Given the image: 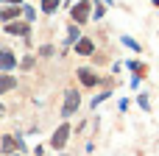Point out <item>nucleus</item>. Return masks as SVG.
Returning <instances> with one entry per match:
<instances>
[{"label":"nucleus","instance_id":"nucleus-7","mask_svg":"<svg viewBox=\"0 0 159 156\" xmlns=\"http://www.w3.org/2000/svg\"><path fill=\"white\" fill-rule=\"evenodd\" d=\"M6 31H8V33H28V25H25V22H8Z\"/></svg>","mask_w":159,"mask_h":156},{"label":"nucleus","instance_id":"nucleus-1","mask_svg":"<svg viewBox=\"0 0 159 156\" xmlns=\"http://www.w3.org/2000/svg\"><path fill=\"white\" fill-rule=\"evenodd\" d=\"M67 137H70V126H59L56 134L50 137V148H53V151H61V148L67 145Z\"/></svg>","mask_w":159,"mask_h":156},{"label":"nucleus","instance_id":"nucleus-2","mask_svg":"<svg viewBox=\"0 0 159 156\" xmlns=\"http://www.w3.org/2000/svg\"><path fill=\"white\" fill-rule=\"evenodd\" d=\"M87 17H89V3H87V0L75 3V8H73V20H75V22H84Z\"/></svg>","mask_w":159,"mask_h":156},{"label":"nucleus","instance_id":"nucleus-12","mask_svg":"<svg viewBox=\"0 0 159 156\" xmlns=\"http://www.w3.org/2000/svg\"><path fill=\"white\" fill-rule=\"evenodd\" d=\"M3 3H8V6H17V3H20V0H3Z\"/></svg>","mask_w":159,"mask_h":156},{"label":"nucleus","instance_id":"nucleus-10","mask_svg":"<svg viewBox=\"0 0 159 156\" xmlns=\"http://www.w3.org/2000/svg\"><path fill=\"white\" fill-rule=\"evenodd\" d=\"M56 6H59V0H42V11H56Z\"/></svg>","mask_w":159,"mask_h":156},{"label":"nucleus","instance_id":"nucleus-4","mask_svg":"<svg viewBox=\"0 0 159 156\" xmlns=\"http://www.w3.org/2000/svg\"><path fill=\"white\" fill-rule=\"evenodd\" d=\"M64 100H67V103H64V117H67V114H73V112L78 109V92H73V89H70Z\"/></svg>","mask_w":159,"mask_h":156},{"label":"nucleus","instance_id":"nucleus-3","mask_svg":"<svg viewBox=\"0 0 159 156\" xmlns=\"http://www.w3.org/2000/svg\"><path fill=\"white\" fill-rule=\"evenodd\" d=\"M78 81H81L84 87H95V84H98V75H95L89 67H81V70H78Z\"/></svg>","mask_w":159,"mask_h":156},{"label":"nucleus","instance_id":"nucleus-6","mask_svg":"<svg viewBox=\"0 0 159 156\" xmlns=\"http://www.w3.org/2000/svg\"><path fill=\"white\" fill-rule=\"evenodd\" d=\"M75 50H78L81 56H89V53L95 50V45H92V39H81V42L75 45Z\"/></svg>","mask_w":159,"mask_h":156},{"label":"nucleus","instance_id":"nucleus-8","mask_svg":"<svg viewBox=\"0 0 159 156\" xmlns=\"http://www.w3.org/2000/svg\"><path fill=\"white\" fill-rule=\"evenodd\" d=\"M17 14H20V8H17V6H8V8H3V11H0V20L6 22V20H14Z\"/></svg>","mask_w":159,"mask_h":156},{"label":"nucleus","instance_id":"nucleus-9","mask_svg":"<svg viewBox=\"0 0 159 156\" xmlns=\"http://www.w3.org/2000/svg\"><path fill=\"white\" fill-rule=\"evenodd\" d=\"M14 84H17V81H14L11 75H0V92H8V89H14Z\"/></svg>","mask_w":159,"mask_h":156},{"label":"nucleus","instance_id":"nucleus-14","mask_svg":"<svg viewBox=\"0 0 159 156\" xmlns=\"http://www.w3.org/2000/svg\"><path fill=\"white\" fill-rule=\"evenodd\" d=\"M0 114H3V106H0Z\"/></svg>","mask_w":159,"mask_h":156},{"label":"nucleus","instance_id":"nucleus-11","mask_svg":"<svg viewBox=\"0 0 159 156\" xmlns=\"http://www.w3.org/2000/svg\"><path fill=\"white\" fill-rule=\"evenodd\" d=\"M73 39H78V28H75V25H70V42H73Z\"/></svg>","mask_w":159,"mask_h":156},{"label":"nucleus","instance_id":"nucleus-13","mask_svg":"<svg viewBox=\"0 0 159 156\" xmlns=\"http://www.w3.org/2000/svg\"><path fill=\"white\" fill-rule=\"evenodd\" d=\"M0 151H3V142H0Z\"/></svg>","mask_w":159,"mask_h":156},{"label":"nucleus","instance_id":"nucleus-5","mask_svg":"<svg viewBox=\"0 0 159 156\" xmlns=\"http://www.w3.org/2000/svg\"><path fill=\"white\" fill-rule=\"evenodd\" d=\"M14 64H17L14 53H11V50H0V70H11Z\"/></svg>","mask_w":159,"mask_h":156}]
</instances>
